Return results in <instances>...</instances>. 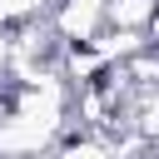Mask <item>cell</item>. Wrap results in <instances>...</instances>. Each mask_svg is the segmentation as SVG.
<instances>
[{"instance_id":"cell-4","label":"cell","mask_w":159,"mask_h":159,"mask_svg":"<svg viewBox=\"0 0 159 159\" xmlns=\"http://www.w3.org/2000/svg\"><path fill=\"white\" fill-rule=\"evenodd\" d=\"M40 5H45V0H0V25H10V20H30Z\"/></svg>"},{"instance_id":"cell-1","label":"cell","mask_w":159,"mask_h":159,"mask_svg":"<svg viewBox=\"0 0 159 159\" xmlns=\"http://www.w3.org/2000/svg\"><path fill=\"white\" fill-rule=\"evenodd\" d=\"M104 15H109V0H60L55 15H50V25H55V35L70 40L75 50H80V45L89 50V45L99 40Z\"/></svg>"},{"instance_id":"cell-5","label":"cell","mask_w":159,"mask_h":159,"mask_svg":"<svg viewBox=\"0 0 159 159\" xmlns=\"http://www.w3.org/2000/svg\"><path fill=\"white\" fill-rule=\"evenodd\" d=\"M139 134L144 139H159V94L144 104V119H139Z\"/></svg>"},{"instance_id":"cell-2","label":"cell","mask_w":159,"mask_h":159,"mask_svg":"<svg viewBox=\"0 0 159 159\" xmlns=\"http://www.w3.org/2000/svg\"><path fill=\"white\" fill-rule=\"evenodd\" d=\"M154 15H159V0H109V25H119V30H129V35H139L144 25H154Z\"/></svg>"},{"instance_id":"cell-3","label":"cell","mask_w":159,"mask_h":159,"mask_svg":"<svg viewBox=\"0 0 159 159\" xmlns=\"http://www.w3.org/2000/svg\"><path fill=\"white\" fill-rule=\"evenodd\" d=\"M60 159H119V149L89 134V139H70V144L60 149Z\"/></svg>"}]
</instances>
